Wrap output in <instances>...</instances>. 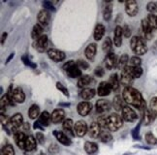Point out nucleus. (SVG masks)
Segmentation results:
<instances>
[{
	"label": "nucleus",
	"mask_w": 157,
	"mask_h": 155,
	"mask_svg": "<svg viewBox=\"0 0 157 155\" xmlns=\"http://www.w3.org/2000/svg\"><path fill=\"white\" fill-rule=\"evenodd\" d=\"M49 150H50L52 153H54V152H57V151L59 150V148L57 147L56 145H52V146H50V148H49Z\"/></svg>",
	"instance_id": "052dcab7"
},
{
	"label": "nucleus",
	"mask_w": 157,
	"mask_h": 155,
	"mask_svg": "<svg viewBox=\"0 0 157 155\" xmlns=\"http://www.w3.org/2000/svg\"><path fill=\"white\" fill-rule=\"evenodd\" d=\"M84 150L89 155H93L98 151V146L93 142H86L84 144Z\"/></svg>",
	"instance_id": "72a5a7b5"
},
{
	"label": "nucleus",
	"mask_w": 157,
	"mask_h": 155,
	"mask_svg": "<svg viewBox=\"0 0 157 155\" xmlns=\"http://www.w3.org/2000/svg\"><path fill=\"white\" fill-rule=\"evenodd\" d=\"M111 108H112V105L108 100L100 99L95 103L96 112H98V114H104V112H107L111 110Z\"/></svg>",
	"instance_id": "9d476101"
},
{
	"label": "nucleus",
	"mask_w": 157,
	"mask_h": 155,
	"mask_svg": "<svg viewBox=\"0 0 157 155\" xmlns=\"http://www.w3.org/2000/svg\"><path fill=\"white\" fill-rule=\"evenodd\" d=\"M58 106H60V107H69L70 103H59Z\"/></svg>",
	"instance_id": "338daca9"
},
{
	"label": "nucleus",
	"mask_w": 157,
	"mask_h": 155,
	"mask_svg": "<svg viewBox=\"0 0 157 155\" xmlns=\"http://www.w3.org/2000/svg\"><path fill=\"white\" fill-rule=\"evenodd\" d=\"M123 125V118L117 114H112L107 118V129L111 132H116Z\"/></svg>",
	"instance_id": "39448f33"
},
{
	"label": "nucleus",
	"mask_w": 157,
	"mask_h": 155,
	"mask_svg": "<svg viewBox=\"0 0 157 155\" xmlns=\"http://www.w3.org/2000/svg\"><path fill=\"white\" fill-rule=\"evenodd\" d=\"M141 64H142V59L139 56L131 57L128 63L129 66H133V67H141Z\"/></svg>",
	"instance_id": "c03bdc74"
},
{
	"label": "nucleus",
	"mask_w": 157,
	"mask_h": 155,
	"mask_svg": "<svg viewBox=\"0 0 157 155\" xmlns=\"http://www.w3.org/2000/svg\"><path fill=\"white\" fill-rule=\"evenodd\" d=\"M112 87L110 85V83L109 81H102L99 83L98 85V88L96 92H97L98 96L100 97H105V96H108V95H110V93L112 92Z\"/></svg>",
	"instance_id": "4468645a"
},
{
	"label": "nucleus",
	"mask_w": 157,
	"mask_h": 155,
	"mask_svg": "<svg viewBox=\"0 0 157 155\" xmlns=\"http://www.w3.org/2000/svg\"><path fill=\"white\" fill-rule=\"evenodd\" d=\"M77 64L81 70H87L89 68V64L86 61L82 60V59H78V60L77 61Z\"/></svg>",
	"instance_id": "3c124183"
},
{
	"label": "nucleus",
	"mask_w": 157,
	"mask_h": 155,
	"mask_svg": "<svg viewBox=\"0 0 157 155\" xmlns=\"http://www.w3.org/2000/svg\"><path fill=\"white\" fill-rule=\"evenodd\" d=\"M40 108L38 105H32L31 107L29 108V111H28V116L31 118V119H36L37 117L40 116Z\"/></svg>",
	"instance_id": "f704fd0d"
},
{
	"label": "nucleus",
	"mask_w": 157,
	"mask_h": 155,
	"mask_svg": "<svg viewBox=\"0 0 157 155\" xmlns=\"http://www.w3.org/2000/svg\"><path fill=\"white\" fill-rule=\"evenodd\" d=\"M22 127H23V129H25V130H29V129H30V126H29V123H27V122H25V123H23V125H22Z\"/></svg>",
	"instance_id": "69168bd1"
},
{
	"label": "nucleus",
	"mask_w": 157,
	"mask_h": 155,
	"mask_svg": "<svg viewBox=\"0 0 157 155\" xmlns=\"http://www.w3.org/2000/svg\"><path fill=\"white\" fill-rule=\"evenodd\" d=\"M95 94H97L96 90L94 88H90V87H86V88H83L82 92H81V97L84 100V101H88L90 99H92Z\"/></svg>",
	"instance_id": "c85d7f7f"
},
{
	"label": "nucleus",
	"mask_w": 157,
	"mask_h": 155,
	"mask_svg": "<svg viewBox=\"0 0 157 155\" xmlns=\"http://www.w3.org/2000/svg\"><path fill=\"white\" fill-rule=\"evenodd\" d=\"M53 136L56 137V140H57L61 145H63V146H71V144H72V142H71V140L68 138V136L66 135L65 133H63V132H60V131L54 130V131H53Z\"/></svg>",
	"instance_id": "dca6fc26"
},
{
	"label": "nucleus",
	"mask_w": 157,
	"mask_h": 155,
	"mask_svg": "<svg viewBox=\"0 0 157 155\" xmlns=\"http://www.w3.org/2000/svg\"><path fill=\"white\" fill-rule=\"evenodd\" d=\"M0 106L1 108H6L7 106H15V102H12V101L8 98L7 95H3L1 97V101H0Z\"/></svg>",
	"instance_id": "37998d69"
},
{
	"label": "nucleus",
	"mask_w": 157,
	"mask_h": 155,
	"mask_svg": "<svg viewBox=\"0 0 157 155\" xmlns=\"http://www.w3.org/2000/svg\"><path fill=\"white\" fill-rule=\"evenodd\" d=\"M122 30H123V35H124V37L129 38V37L131 36V29H130V27H129L127 25H125L122 27Z\"/></svg>",
	"instance_id": "13d9d810"
},
{
	"label": "nucleus",
	"mask_w": 157,
	"mask_h": 155,
	"mask_svg": "<svg viewBox=\"0 0 157 155\" xmlns=\"http://www.w3.org/2000/svg\"><path fill=\"white\" fill-rule=\"evenodd\" d=\"M93 82H94V79L92 77H90L88 75H84V76H82L80 79H78V86L81 87V88H83V87H86V86L90 85Z\"/></svg>",
	"instance_id": "bb28decb"
},
{
	"label": "nucleus",
	"mask_w": 157,
	"mask_h": 155,
	"mask_svg": "<svg viewBox=\"0 0 157 155\" xmlns=\"http://www.w3.org/2000/svg\"><path fill=\"white\" fill-rule=\"evenodd\" d=\"M101 133V126L98 124V122H92L90 124L88 128V135L90 138L96 139L100 136Z\"/></svg>",
	"instance_id": "aec40b11"
},
{
	"label": "nucleus",
	"mask_w": 157,
	"mask_h": 155,
	"mask_svg": "<svg viewBox=\"0 0 157 155\" xmlns=\"http://www.w3.org/2000/svg\"><path fill=\"white\" fill-rule=\"evenodd\" d=\"M14 140L16 145L19 146V148L21 149L25 150V142H26V138L27 137L25 136V134L23 132H21V131H17L14 135Z\"/></svg>",
	"instance_id": "2eb2a0df"
},
{
	"label": "nucleus",
	"mask_w": 157,
	"mask_h": 155,
	"mask_svg": "<svg viewBox=\"0 0 157 155\" xmlns=\"http://www.w3.org/2000/svg\"><path fill=\"white\" fill-rule=\"evenodd\" d=\"M121 112H122V118L127 122H134L138 119L136 112L128 106H124Z\"/></svg>",
	"instance_id": "423d86ee"
},
{
	"label": "nucleus",
	"mask_w": 157,
	"mask_h": 155,
	"mask_svg": "<svg viewBox=\"0 0 157 155\" xmlns=\"http://www.w3.org/2000/svg\"><path fill=\"white\" fill-rule=\"evenodd\" d=\"M122 35H123V30L121 26H116L114 28V36H113V44L116 47H119L122 45Z\"/></svg>",
	"instance_id": "6ab92c4d"
},
{
	"label": "nucleus",
	"mask_w": 157,
	"mask_h": 155,
	"mask_svg": "<svg viewBox=\"0 0 157 155\" xmlns=\"http://www.w3.org/2000/svg\"><path fill=\"white\" fill-rule=\"evenodd\" d=\"M147 20L149 23L150 27L152 28V30L157 29V16H155L153 14H149L147 17Z\"/></svg>",
	"instance_id": "79ce46f5"
},
{
	"label": "nucleus",
	"mask_w": 157,
	"mask_h": 155,
	"mask_svg": "<svg viewBox=\"0 0 157 155\" xmlns=\"http://www.w3.org/2000/svg\"><path fill=\"white\" fill-rule=\"evenodd\" d=\"M129 60H130V59H129L128 55H126V53H123V55L120 56L119 60L117 62V67L118 68H121V70H123L128 65Z\"/></svg>",
	"instance_id": "e433bc0d"
},
{
	"label": "nucleus",
	"mask_w": 157,
	"mask_h": 155,
	"mask_svg": "<svg viewBox=\"0 0 157 155\" xmlns=\"http://www.w3.org/2000/svg\"><path fill=\"white\" fill-rule=\"evenodd\" d=\"M36 146H37V140H36L33 136H27L26 142H25V151H33Z\"/></svg>",
	"instance_id": "c756f323"
},
{
	"label": "nucleus",
	"mask_w": 157,
	"mask_h": 155,
	"mask_svg": "<svg viewBox=\"0 0 157 155\" xmlns=\"http://www.w3.org/2000/svg\"><path fill=\"white\" fill-rule=\"evenodd\" d=\"M6 38H7V33H3L2 34V38H1V45H4V42L6 40Z\"/></svg>",
	"instance_id": "e2e57ef3"
},
{
	"label": "nucleus",
	"mask_w": 157,
	"mask_h": 155,
	"mask_svg": "<svg viewBox=\"0 0 157 155\" xmlns=\"http://www.w3.org/2000/svg\"><path fill=\"white\" fill-rule=\"evenodd\" d=\"M107 118H108V116H104V115H102L98 118L97 122L101 126V128L107 129Z\"/></svg>",
	"instance_id": "5fc2aeb1"
},
{
	"label": "nucleus",
	"mask_w": 157,
	"mask_h": 155,
	"mask_svg": "<svg viewBox=\"0 0 157 155\" xmlns=\"http://www.w3.org/2000/svg\"><path fill=\"white\" fill-rule=\"evenodd\" d=\"M39 155H44V154H39Z\"/></svg>",
	"instance_id": "774afa93"
},
{
	"label": "nucleus",
	"mask_w": 157,
	"mask_h": 155,
	"mask_svg": "<svg viewBox=\"0 0 157 155\" xmlns=\"http://www.w3.org/2000/svg\"><path fill=\"white\" fill-rule=\"evenodd\" d=\"M43 7L47 11H52V12H56V7L53 6V4L51 1H44L43 2Z\"/></svg>",
	"instance_id": "864d4df0"
},
{
	"label": "nucleus",
	"mask_w": 157,
	"mask_h": 155,
	"mask_svg": "<svg viewBox=\"0 0 157 155\" xmlns=\"http://www.w3.org/2000/svg\"><path fill=\"white\" fill-rule=\"evenodd\" d=\"M65 112L62 109H56L52 114V122L53 124H58L65 120Z\"/></svg>",
	"instance_id": "f3484780"
},
{
	"label": "nucleus",
	"mask_w": 157,
	"mask_h": 155,
	"mask_svg": "<svg viewBox=\"0 0 157 155\" xmlns=\"http://www.w3.org/2000/svg\"><path fill=\"white\" fill-rule=\"evenodd\" d=\"M48 43H49L48 36L46 34H44V35H42L38 40L34 41L33 46L39 52H44L48 47Z\"/></svg>",
	"instance_id": "9b49d317"
},
{
	"label": "nucleus",
	"mask_w": 157,
	"mask_h": 155,
	"mask_svg": "<svg viewBox=\"0 0 157 155\" xmlns=\"http://www.w3.org/2000/svg\"><path fill=\"white\" fill-rule=\"evenodd\" d=\"M104 62H105V66H106L107 70H113V68H116L117 65V62H118L116 53L113 51L111 53H108L105 57Z\"/></svg>",
	"instance_id": "ddd939ff"
},
{
	"label": "nucleus",
	"mask_w": 157,
	"mask_h": 155,
	"mask_svg": "<svg viewBox=\"0 0 157 155\" xmlns=\"http://www.w3.org/2000/svg\"><path fill=\"white\" fill-rule=\"evenodd\" d=\"M33 128L35 129V130H41V131H43L44 130V126L42 125L38 120H36L35 122H34V124H33Z\"/></svg>",
	"instance_id": "bf43d9fd"
},
{
	"label": "nucleus",
	"mask_w": 157,
	"mask_h": 155,
	"mask_svg": "<svg viewBox=\"0 0 157 155\" xmlns=\"http://www.w3.org/2000/svg\"><path fill=\"white\" fill-rule=\"evenodd\" d=\"M150 110L154 112L155 115H157V97H154L150 100Z\"/></svg>",
	"instance_id": "603ef678"
},
{
	"label": "nucleus",
	"mask_w": 157,
	"mask_h": 155,
	"mask_svg": "<svg viewBox=\"0 0 157 155\" xmlns=\"http://www.w3.org/2000/svg\"><path fill=\"white\" fill-rule=\"evenodd\" d=\"M94 74H95V76H96V77L102 78V77H103V76L105 75V70L103 69V67L98 66V67H96V68H95Z\"/></svg>",
	"instance_id": "6e6d98bb"
},
{
	"label": "nucleus",
	"mask_w": 157,
	"mask_h": 155,
	"mask_svg": "<svg viewBox=\"0 0 157 155\" xmlns=\"http://www.w3.org/2000/svg\"><path fill=\"white\" fill-rule=\"evenodd\" d=\"M62 68L65 71V73L67 74V76L72 78V79H77V78H81L82 76V70L78 68L77 62L73 60L67 61L62 66Z\"/></svg>",
	"instance_id": "20e7f679"
},
{
	"label": "nucleus",
	"mask_w": 157,
	"mask_h": 155,
	"mask_svg": "<svg viewBox=\"0 0 157 155\" xmlns=\"http://www.w3.org/2000/svg\"><path fill=\"white\" fill-rule=\"evenodd\" d=\"M152 51L157 55V41L155 42V43L153 44V46H152Z\"/></svg>",
	"instance_id": "0e129e2a"
},
{
	"label": "nucleus",
	"mask_w": 157,
	"mask_h": 155,
	"mask_svg": "<svg viewBox=\"0 0 157 155\" xmlns=\"http://www.w3.org/2000/svg\"><path fill=\"white\" fill-rule=\"evenodd\" d=\"M119 80H120V83H121L122 85H124L125 87L131 86V85L133 83V81H134V79H133V78L127 72H126L124 69L121 71V74H120Z\"/></svg>",
	"instance_id": "5701e85b"
},
{
	"label": "nucleus",
	"mask_w": 157,
	"mask_h": 155,
	"mask_svg": "<svg viewBox=\"0 0 157 155\" xmlns=\"http://www.w3.org/2000/svg\"><path fill=\"white\" fill-rule=\"evenodd\" d=\"M105 34V26L102 23H97L94 28L93 37L95 41H100Z\"/></svg>",
	"instance_id": "cd10ccee"
},
{
	"label": "nucleus",
	"mask_w": 157,
	"mask_h": 155,
	"mask_svg": "<svg viewBox=\"0 0 157 155\" xmlns=\"http://www.w3.org/2000/svg\"><path fill=\"white\" fill-rule=\"evenodd\" d=\"M74 131L78 137H83L88 132V127L86 122L83 120H78L74 125Z\"/></svg>",
	"instance_id": "1a4fd4ad"
},
{
	"label": "nucleus",
	"mask_w": 157,
	"mask_h": 155,
	"mask_svg": "<svg viewBox=\"0 0 157 155\" xmlns=\"http://www.w3.org/2000/svg\"><path fill=\"white\" fill-rule=\"evenodd\" d=\"M74 122L71 118H66L65 120L62 122V128L66 133L70 134L72 137L75 136V131H74Z\"/></svg>",
	"instance_id": "b1692460"
},
{
	"label": "nucleus",
	"mask_w": 157,
	"mask_h": 155,
	"mask_svg": "<svg viewBox=\"0 0 157 155\" xmlns=\"http://www.w3.org/2000/svg\"><path fill=\"white\" fill-rule=\"evenodd\" d=\"M125 12L126 14L130 17L137 16L139 12V6L138 3L135 0H129V1L125 2Z\"/></svg>",
	"instance_id": "f8f14e48"
},
{
	"label": "nucleus",
	"mask_w": 157,
	"mask_h": 155,
	"mask_svg": "<svg viewBox=\"0 0 157 155\" xmlns=\"http://www.w3.org/2000/svg\"><path fill=\"white\" fill-rule=\"evenodd\" d=\"M140 128H141V123H139L137 126L133 129L132 131V137H133V139L134 140H139L140 139Z\"/></svg>",
	"instance_id": "8fccbe9b"
},
{
	"label": "nucleus",
	"mask_w": 157,
	"mask_h": 155,
	"mask_svg": "<svg viewBox=\"0 0 157 155\" xmlns=\"http://www.w3.org/2000/svg\"><path fill=\"white\" fill-rule=\"evenodd\" d=\"M124 70L127 72L133 79H139L141 76H142V74H143V69H142V67H133V66H129V65H127L125 68H124Z\"/></svg>",
	"instance_id": "4be33fe9"
},
{
	"label": "nucleus",
	"mask_w": 157,
	"mask_h": 155,
	"mask_svg": "<svg viewBox=\"0 0 157 155\" xmlns=\"http://www.w3.org/2000/svg\"><path fill=\"white\" fill-rule=\"evenodd\" d=\"M112 13H113V7H112V4H109L106 5L105 8L103 10V17L106 21H109L111 20L112 17Z\"/></svg>",
	"instance_id": "58836bf2"
},
{
	"label": "nucleus",
	"mask_w": 157,
	"mask_h": 155,
	"mask_svg": "<svg viewBox=\"0 0 157 155\" xmlns=\"http://www.w3.org/2000/svg\"><path fill=\"white\" fill-rule=\"evenodd\" d=\"M14 55H15V53H14V52H13V53H11V55H9V57H8L7 59H6V62H5V63H6V64H8V63L11 61V59L14 57Z\"/></svg>",
	"instance_id": "680f3d73"
},
{
	"label": "nucleus",
	"mask_w": 157,
	"mask_h": 155,
	"mask_svg": "<svg viewBox=\"0 0 157 155\" xmlns=\"http://www.w3.org/2000/svg\"><path fill=\"white\" fill-rule=\"evenodd\" d=\"M92 110V104L87 101H83V102L78 103L77 106L78 114L81 116H86Z\"/></svg>",
	"instance_id": "6e6552de"
},
{
	"label": "nucleus",
	"mask_w": 157,
	"mask_h": 155,
	"mask_svg": "<svg viewBox=\"0 0 157 155\" xmlns=\"http://www.w3.org/2000/svg\"><path fill=\"white\" fill-rule=\"evenodd\" d=\"M96 51H97V45L95 43H91L89 44L86 47V51H84V55H86V57L88 59V60L92 61L95 55H96Z\"/></svg>",
	"instance_id": "412c9836"
},
{
	"label": "nucleus",
	"mask_w": 157,
	"mask_h": 155,
	"mask_svg": "<svg viewBox=\"0 0 157 155\" xmlns=\"http://www.w3.org/2000/svg\"><path fill=\"white\" fill-rule=\"evenodd\" d=\"M99 139L101 140L102 142H105V144H107V142H110L113 140V137H112L111 133H109L108 131L103 130V131H101Z\"/></svg>",
	"instance_id": "a19ab883"
},
{
	"label": "nucleus",
	"mask_w": 157,
	"mask_h": 155,
	"mask_svg": "<svg viewBox=\"0 0 157 155\" xmlns=\"http://www.w3.org/2000/svg\"><path fill=\"white\" fill-rule=\"evenodd\" d=\"M23 117L22 115L20 114V112H17L13 116H11L9 119V122L6 126H3V128L6 130V133L8 135H12V132H13V135L19 131V129L21 128V126L23 125Z\"/></svg>",
	"instance_id": "f03ea898"
},
{
	"label": "nucleus",
	"mask_w": 157,
	"mask_h": 155,
	"mask_svg": "<svg viewBox=\"0 0 157 155\" xmlns=\"http://www.w3.org/2000/svg\"><path fill=\"white\" fill-rule=\"evenodd\" d=\"M147 10L150 14H153L157 12V3L156 2H148L147 5Z\"/></svg>",
	"instance_id": "de8ad7c7"
},
{
	"label": "nucleus",
	"mask_w": 157,
	"mask_h": 155,
	"mask_svg": "<svg viewBox=\"0 0 157 155\" xmlns=\"http://www.w3.org/2000/svg\"><path fill=\"white\" fill-rule=\"evenodd\" d=\"M130 47L133 52L137 55H144L147 52V47L141 36H133L130 41Z\"/></svg>",
	"instance_id": "7ed1b4c3"
},
{
	"label": "nucleus",
	"mask_w": 157,
	"mask_h": 155,
	"mask_svg": "<svg viewBox=\"0 0 157 155\" xmlns=\"http://www.w3.org/2000/svg\"><path fill=\"white\" fill-rule=\"evenodd\" d=\"M56 88L58 89V90L61 92V93H63V95H65V96H67V97H69V91H68V89L66 88L61 82H56Z\"/></svg>",
	"instance_id": "09e8293b"
},
{
	"label": "nucleus",
	"mask_w": 157,
	"mask_h": 155,
	"mask_svg": "<svg viewBox=\"0 0 157 155\" xmlns=\"http://www.w3.org/2000/svg\"><path fill=\"white\" fill-rule=\"evenodd\" d=\"M48 56H49L54 62H61L63 61L66 55L64 51L57 50V49H50L48 50Z\"/></svg>",
	"instance_id": "0eeeda50"
},
{
	"label": "nucleus",
	"mask_w": 157,
	"mask_h": 155,
	"mask_svg": "<svg viewBox=\"0 0 157 155\" xmlns=\"http://www.w3.org/2000/svg\"><path fill=\"white\" fill-rule=\"evenodd\" d=\"M1 155H15V149L12 145L6 144L1 148Z\"/></svg>",
	"instance_id": "ea45409f"
},
{
	"label": "nucleus",
	"mask_w": 157,
	"mask_h": 155,
	"mask_svg": "<svg viewBox=\"0 0 157 155\" xmlns=\"http://www.w3.org/2000/svg\"><path fill=\"white\" fill-rule=\"evenodd\" d=\"M113 109L116 110L117 112L122 111V109H123V107H122V100H121V97H120L119 95H117V96L113 98Z\"/></svg>",
	"instance_id": "4c0bfd02"
},
{
	"label": "nucleus",
	"mask_w": 157,
	"mask_h": 155,
	"mask_svg": "<svg viewBox=\"0 0 157 155\" xmlns=\"http://www.w3.org/2000/svg\"><path fill=\"white\" fill-rule=\"evenodd\" d=\"M122 98L126 103L133 106L139 111H144L147 109V104L143 98V95L134 87H125L122 91Z\"/></svg>",
	"instance_id": "f257e3e1"
},
{
	"label": "nucleus",
	"mask_w": 157,
	"mask_h": 155,
	"mask_svg": "<svg viewBox=\"0 0 157 155\" xmlns=\"http://www.w3.org/2000/svg\"><path fill=\"white\" fill-rule=\"evenodd\" d=\"M42 35L43 34V27H42V25H40V23H36V25L33 26L32 28V31H31V38L36 41L38 40Z\"/></svg>",
	"instance_id": "2f4dec72"
},
{
	"label": "nucleus",
	"mask_w": 157,
	"mask_h": 155,
	"mask_svg": "<svg viewBox=\"0 0 157 155\" xmlns=\"http://www.w3.org/2000/svg\"><path fill=\"white\" fill-rule=\"evenodd\" d=\"M109 83H110V85H111V87H112V89L113 91L117 90V89L119 88L120 80H119L118 75L117 73H113V75H111L110 80H109Z\"/></svg>",
	"instance_id": "473e14b6"
},
{
	"label": "nucleus",
	"mask_w": 157,
	"mask_h": 155,
	"mask_svg": "<svg viewBox=\"0 0 157 155\" xmlns=\"http://www.w3.org/2000/svg\"><path fill=\"white\" fill-rule=\"evenodd\" d=\"M155 115L154 112L150 110V109H146L144 111V116H143V122L144 123V125H149L151 124L154 119H155Z\"/></svg>",
	"instance_id": "a878e982"
},
{
	"label": "nucleus",
	"mask_w": 157,
	"mask_h": 155,
	"mask_svg": "<svg viewBox=\"0 0 157 155\" xmlns=\"http://www.w3.org/2000/svg\"><path fill=\"white\" fill-rule=\"evenodd\" d=\"M50 21H51V15L49 13V11H47L45 9L41 10L38 14V21L40 22V25L47 26L50 23Z\"/></svg>",
	"instance_id": "a211bd4d"
},
{
	"label": "nucleus",
	"mask_w": 157,
	"mask_h": 155,
	"mask_svg": "<svg viewBox=\"0 0 157 155\" xmlns=\"http://www.w3.org/2000/svg\"><path fill=\"white\" fill-rule=\"evenodd\" d=\"M36 140H37V142H39L40 145H44L45 144V136L43 133L41 132H37L36 133Z\"/></svg>",
	"instance_id": "4d7b16f0"
},
{
	"label": "nucleus",
	"mask_w": 157,
	"mask_h": 155,
	"mask_svg": "<svg viewBox=\"0 0 157 155\" xmlns=\"http://www.w3.org/2000/svg\"><path fill=\"white\" fill-rule=\"evenodd\" d=\"M38 121L43 125V126H49L52 122V115H50L47 111L41 112V115L38 118Z\"/></svg>",
	"instance_id": "7c9ffc66"
},
{
	"label": "nucleus",
	"mask_w": 157,
	"mask_h": 155,
	"mask_svg": "<svg viewBox=\"0 0 157 155\" xmlns=\"http://www.w3.org/2000/svg\"><path fill=\"white\" fill-rule=\"evenodd\" d=\"M102 49H103V51L108 53L113 52V41L110 37H107L105 39V41L103 42V45H102Z\"/></svg>",
	"instance_id": "c9c22d12"
},
{
	"label": "nucleus",
	"mask_w": 157,
	"mask_h": 155,
	"mask_svg": "<svg viewBox=\"0 0 157 155\" xmlns=\"http://www.w3.org/2000/svg\"><path fill=\"white\" fill-rule=\"evenodd\" d=\"M21 60H22L23 63H25V65H26V66H28L30 68H32V69L37 68V65H36L35 63H33L31 60H30L29 57L27 55H22L21 56Z\"/></svg>",
	"instance_id": "49530a36"
},
{
	"label": "nucleus",
	"mask_w": 157,
	"mask_h": 155,
	"mask_svg": "<svg viewBox=\"0 0 157 155\" xmlns=\"http://www.w3.org/2000/svg\"><path fill=\"white\" fill-rule=\"evenodd\" d=\"M144 138H146V141L147 144L149 145H157V138L151 133V132H147L144 136Z\"/></svg>",
	"instance_id": "a18cd8bd"
},
{
	"label": "nucleus",
	"mask_w": 157,
	"mask_h": 155,
	"mask_svg": "<svg viewBox=\"0 0 157 155\" xmlns=\"http://www.w3.org/2000/svg\"><path fill=\"white\" fill-rule=\"evenodd\" d=\"M13 97H14V101L16 103H23L25 100V94L23 92L22 88L21 87H16L14 88V94H13Z\"/></svg>",
	"instance_id": "393cba45"
}]
</instances>
